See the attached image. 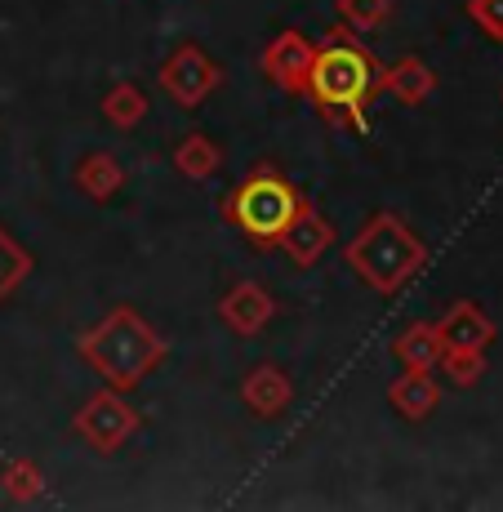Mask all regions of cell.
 <instances>
[{
    "mask_svg": "<svg viewBox=\"0 0 503 512\" xmlns=\"http://www.w3.org/2000/svg\"><path fill=\"white\" fill-rule=\"evenodd\" d=\"M330 245H334V223L325 219V214H321L312 201H303L299 214L290 219V228H285V236H281V245H276V250L290 254L294 268H312V263H317L321 254L330 250Z\"/></svg>",
    "mask_w": 503,
    "mask_h": 512,
    "instance_id": "obj_9",
    "label": "cell"
},
{
    "mask_svg": "<svg viewBox=\"0 0 503 512\" xmlns=\"http://www.w3.org/2000/svg\"><path fill=\"white\" fill-rule=\"evenodd\" d=\"M241 401H245V410H250V415L276 419L294 401V379L276 366V361H263V366H254L241 379Z\"/></svg>",
    "mask_w": 503,
    "mask_h": 512,
    "instance_id": "obj_11",
    "label": "cell"
},
{
    "mask_svg": "<svg viewBox=\"0 0 503 512\" xmlns=\"http://www.w3.org/2000/svg\"><path fill=\"white\" fill-rule=\"evenodd\" d=\"M219 317H223L228 330L254 339V334H263L268 321L276 317V299H272V290H263L259 281H236L232 290L219 299Z\"/></svg>",
    "mask_w": 503,
    "mask_h": 512,
    "instance_id": "obj_8",
    "label": "cell"
},
{
    "mask_svg": "<svg viewBox=\"0 0 503 512\" xmlns=\"http://www.w3.org/2000/svg\"><path fill=\"white\" fill-rule=\"evenodd\" d=\"M0 486L14 504H32L45 495V472L32 459H9V464H0Z\"/></svg>",
    "mask_w": 503,
    "mask_h": 512,
    "instance_id": "obj_19",
    "label": "cell"
},
{
    "mask_svg": "<svg viewBox=\"0 0 503 512\" xmlns=\"http://www.w3.org/2000/svg\"><path fill=\"white\" fill-rule=\"evenodd\" d=\"M348 32L352 27L339 23L334 27V41L317 45V58H312L303 94L312 98V107H317L321 116L348 125V130H366L370 98L379 94V58L361 41H352Z\"/></svg>",
    "mask_w": 503,
    "mask_h": 512,
    "instance_id": "obj_1",
    "label": "cell"
},
{
    "mask_svg": "<svg viewBox=\"0 0 503 512\" xmlns=\"http://www.w3.org/2000/svg\"><path fill=\"white\" fill-rule=\"evenodd\" d=\"M312 58H317V45H312L299 27H285V32L272 36V45L263 49V76H268L272 85H281L285 94H303Z\"/></svg>",
    "mask_w": 503,
    "mask_h": 512,
    "instance_id": "obj_7",
    "label": "cell"
},
{
    "mask_svg": "<svg viewBox=\"0 0 503 512\" xmlns=\"http://www.w3.org/2000/svg\"><path fill=\"white\" fill-rule=\"evenodd\" d=\"M379 90L392 94L401 107H419L437 90V72H432L423 58H401V63H392V67H379Z\"/></svg>",
    "mask_w": 503,
    "mask_h": 512,
    "instance_id": "obj_12",
    "label": "cell"
},
{
    "mask_svg": "<svg viewBox=\"0 0 503 512\" xmlns=\"http://www.w3.org/2000/svg\"><path fill=\"white\" fill-rule=\"evenodd\" d=\"M76 187H81L90 201H112L116 192L125 187V170H121V161H116L112 152H90L81 165H76Z\"/></svg>",
    "mask_w": 503,
    "mask_h": 512,
    "instance_id": "obj_14",
    "label": "cell"
},
{
    "mask_svg": "<svg viewBox=\"0 0 503 512\" xmlns=\"http://www.w3.org/2000/svg\"><path fill=\"white\" fill-rule=\"evenodd\" d=\"M303 196L290 179L276 174V165H259L250 179H241L223 201V219L259 250H276L281 245L290 219L299 214Z\"/></svg>",
    "mask_w": 503,
    "mask_h": 512,
    "instance_id": "obj_4",
    "label": "cell"
},
{
    "mask_svg": "<svg viewBox=\"0 0 503 512\" xmlns=\"http://www.w3.org/2000/svg\"><path fill=\"white\" fill-rule=\"evenodd\" d=\"M441 370L450 374V379L459 383V388H468V383H477L481 374H486V352H468V348H446L437 361Z\"/></svg>",
    "mask_w": 503,
    "mask_h": 512,
    "instance_id": "obj_21",
    "label": "cell"
},
{
    "mask_svg": "<svg viewBox=\"0 0 503 512\" xmlns=\"http://www.w3.org/2000/svg\"><path fill=\"white\" fill-rule=\"evenodd\" d=\"M138 428H143V415H138L130 401H125V392H116V388L94 392L72 419V432L85 446H94L98 455H116Z\"/></svg>",
    "mask_w": 503,
    "mask_h": 512,
    "instance_id": "obj_5",
    "label": "cell"
},
{
    "mask_svg": "<svg viewBox=\"0 0 503 512\" xmlns=\"http://www.w3.org/2000/svg\"><path fill=\"white\" fill-rule=\"evenodd\" d=\"M468 18L490 36V41L503 45V0H468Z\"/></svg>",
    "mask_w": 503,
    "mask_h": 512,
    "instance_id": "obj_22",
    "label": "cell"
},
{
    "mask_svg": "<svg viewBox=\"0 0 503 512\" xmlns=\"http://www.w3.org/2000/svg\"><path fill=\"white\" fill-rule=\"evenodd\" d=\"M437 339H441V352L446 348H468V352H486L490 339H495V321L486 317V312L477 308L472 299H459L450 303L446 312H441L437 321Z\"/></svg>",
    "mask_w": 503,
    "mask_h": 512,
    "instance_id": "obj_10",
    "label": "cell"
},
{
    "mask_svg": "<svg viewBox=\"0 0 503 512\" xmlns=\"http://www.w3.org/2000/svg\"><path fill=\"white\" fill-rule=\"evenodd\" d=\"M32 268H36V259L27 254V245H18L14 236L0 228V303L14 299L18 285L32 277Z\"/></svg>",
    "mask_w": 503,
    "mask_h": 512,
    "instance_id": "obj_18",
    "label": "cell"
},
{
    "mask_svg": "<svg viewBox=\"0 0 503 512\" xmlns=\"http://www.w3.org/2000/svg\"><path fill=\"white\" fill-rule=\"evenodd\" d=\"M343 263L383 299H397L428 263V245L414 236L392 210L370 214V223L348 241Z\"/></svg>",
    "mask_w": 503,
    "mask_h": 512,
    "instance_id": "obj_3",
    "label": "cell"
},
{
    "mask_svg": "<svg viewBox=\"0 0 503 512\" xmlns=\"http://www.w3.org/2000/svg\"><path fill=\"white\" fill-rule=\"evenodd\" d=\"M219 147H214L205 134H187V139L174 147V170L183 174V179H192V183H205L214 170H219Z\"/></svg>",
    "mask_w": 503,
    "mask_h": 512,
    "instance_id": "obj_17",
    "label": "cell"
},
{
    "mask_svg": "<svg viewBox=\"0 0 503 512\" xmlns=\"http://www.w3.org/2000/svg\"><path fill=\"white\" fill-rule=\"evenodd\" d=\"M156 81H161V90L170 94L174 103L192 112V107H201L205 98H210V94L223 85V67L214 63V58L205 54L201 45L187 41V45H179V49H174V54L161 63Z\"/></svg>",
    "mask_w": 503,
    "mask_h": 512,
    "instance_id": "obj_6",
    "label": "cell"
},
{
    "mask_svg": "<svg viewBox=\"0 0 503 512\" xmlns=\"http://www.w3.org/2000/svg\"><path fill=\"white\" fill-rule=\"evenodd\" d=\"M143 116H147V94L134 81H121L103 94V121L116 125V130H134V125H143Z\"/></svg>",
    "mask_w": 503,
    "mask_h": 512,
    "instance_id": "obj_16",
    "label": "cell"
},
{
    "mask_svg": "<svg viewBox=\"0 0 503 512\" xmlns=\"http://www.w3.org/2000/svg\"><path fill=\"white\" fill-rule=\"evenodd\" d=\"M392 352H397V361L406 370H437V361H441L437 326H432V321H410V326L392 339Z\"/></svg>",
    "mask_w": 503,
    "mask_h": 512,
    "instance_id": "obj_15",
    "label": "cell"
},
{
    "mask_svg": "<svg viewBox=\"0 0 503 512\" xmlns=\"http://www.w3.org/2000/svg\"><path fill=\"white\" fill-rule=\"evenodd\" d=\"M388 406L410 423L428 419L432 410L441 406V388H437V379H432V370H406L401 379H392L388 383Z\"/></svg>",
    "mask_w": 503,
    "mask_h": 512,
    "instance_id": "obj_13",
    "label": "cell"
},
{
    "mask_svg": "<svg viewBox=\"0 0 503 512\" xmlns=\"http://www.w3.org/2000/svg\"><path fill=\"white\" fill-rule=\"evenodd\" d=\"M76 352L90 361L107 388L134 392L147 374H156V366L170 357V339L121 303V308H112L98 326H90L76 339Z\"/></svg>",
    "mask_w": 503,
    "mask_h": 512,
    "instance_id": "obj_2",
    "label": "cell"
},
{
    "mask_svg": "<svg viewBox=\"0 0 503 512\" xmlns=\"http://www.w3.org/2000/svg\"><path fill=\"white\" fill-rule=\"evenodd\" d=\"M339 18L352 27V32H379L392 18V0H339Z\"/></svg>",
    "mask_w": 503,
    "mask_h": 512,
    "instance_id": "obj_20",
    "label": "cell"
}]
</instances>
